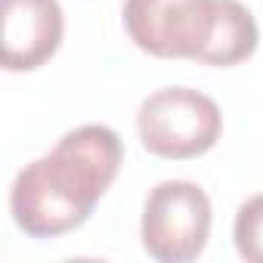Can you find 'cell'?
Instances as JSON below:
<instances>
[{
    "mask_svg": "<svg viewBox=\"0 0 263 263\" xmlns=\"http://www.w3.org/2000/svg\"><path fill=\"white\" fill-rule=\"evenodd\" d=\"M124 161L121 137L105 124H84L25 164L10 189V214L31 238H56L93 214Z\"/></svg>",
    "mask_w": 263,
    "mask_h": 263,
    "instance_id": "cell-1",
    "label": "cell"
},
{
    "mask_svg": "<svg viewBox=\"0 0 263 263\" xmlns=\"http://www.w3.org/2000/svg\"><path fill=\"white\" fill-rule=\"evenodd\" d=\"M137 130L146 152L167 161H189L211 152L220 140V105L189 87H164L143 99Z\"/></svg>",
    "mask_w": 263,
    "mask_h": 263,
    "instance_id": "cell-2",
    "label": "cell"
},
{
    "mask_svg": "<svg viewBox=\"0 0 263 263\" xmlns=\"http://www.w3.org/2000/svg\"><path fill=\"white\" fill-rule=\"evenodd\" d=\"M211 198L198 183L164 180L158 183L143 208V248L161 263L195 260L211 238Z\"/></svg>",
    "mask_w": 263,
    "mask_h": 263,
    "instance_id": "cell-3",
    "label": "cell"
},
{
    "mask_svg": "<svg viewBox=\"0 0 263 263\" xmlns=\"http://www.w3.org/2000/svg\"><path fill=\"white\" fill-rule=\"evenodd\" d=\"M217 25V0H124V28L143 53L201 62Z\"/></svg>",
    "mask_w": 263,
    "mask_h": 263,
    "instance_id": "cell-4",
    "label": "cell"
},
{
    "mask_svg": "<svg viewBox=\"0 0 263 263\" xmlns=\"http://www.w3.org/2000/svg\"><path fill=\"white\" fill-rule=\"evenodd\" d=\"M4 68L34 71L50 62L65 34L59 0H0Z\"/></svg>",
    "mask_w": 263,
    "mask_h": 263,
    "instance_id": "cell-5",
    "label": "cell"
},
{
    "mask_svg": "<svg viewBox=\"0 0 263 263\" xmlns=\"http://www.w3.org/2000/svg\"><path fill=\"white\" fill-rule=\"evenodd\" d=\"M257 44H260V31L251 10L238 0H217V25L201 56V65H220V68L238 65L254 56Z\"/></svg>",
    "mask_w": 263,
    "mask_h": 263,
    "instance_id": "cell-6",
    "label": "cell"
},
{
    "mask_svg": "<svg viewBox=\"0 0 263 263\" xmlns=\"http://www.w3.org/2000/svg\"><path fill=\"white\" fill-rule=\"evenodd\" d=\"M232 238H235V248L245 260L263 263V192L241 201V208L235 214Z\"/></svg>",
    "mask_w": 263,
    "mask_h": 263,
    "instance_id": "cell-7",
    "label": "cell"
}]
</instances>
